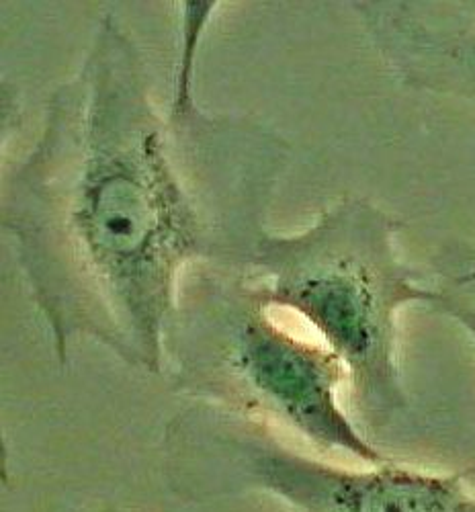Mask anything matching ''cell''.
<instances>
[{"mask_svg":"<svg viewBox=\"0 0 475 512\" xmlns=\"http://www.w3.org/2000/svg\"><path fill=\"white\" fill-rule=\"evenodd\" d=\"M287 158L279 134L205 113L193 89L160 115L132 33L103 15L3 181V230L56 361L66 367L72 345L93 340L162 373L187 267L248 269Z\"/></svg>","mask_w":475,"mask_h":512,"instance_id":"obj_1","label":"cell"},{"mask_svg":"<svg viewBox=\"0 0 475 512\" xmlns=\"http://www.w3.org/2000/svg\"><path fill=\"white\" fill-rule=\"evenodd\" d=\"M402 224L363 197H342L301 234L258 240L248 269L267 308L304 318L347 367L351 416L367 437L392 431L412 400L398 357V316L433 287L396 250Z\"/></svg>","mask_w":475,"mask_h":512,"instance_id":"obj_2","label":"cell"},{"mask_svg":"<svg viewBox=\"0 0 475 512\" xmlns=\"http://www.w3.org/2000/svg\"><path fill=\"white\" fill-rule=\"evenodd\" d=\"M269 310L246 271L207 265L183 277L164 334L170 390L289 431L324 455L390 461L340 406L347 367Z\"/></svg>","mask_w":475,"mask_h":512,"instance_id":"obj_3","label":"cell"},{"mask_svg":"<svg viewBox=\"0 0 475 512\" xmlns=\"http://www.w3.org/2000/svg\"><path fill=\"white\" fill-rule=\"evenodd\" d=\"M166 490L189 504L261 494L287 512H475L459 474H428L394 459L342 467L295 449L273 426L191 402L160 441Z\"/></svg>","mask_w":475,"mask_h":512,"instance_id":"obj_4","label":"cell"},{"mask_svg":"<svg viewBox=\"0 0 475 512\" xmlns=\"http://www.w3.org/2000/svg\"><path fill=\"white\" fill-rule=\"evenodd\" d=\"M353 11L404 87L475 99V23L418 3H353Z\"/></svg>","mask_w":475,"mask_h":512,"instance_id":"obj_5","label":"cell"},{"mask_svg":"<svg viewBox=\"0 0 475 512\" xmlns=\"http://www.w3.org/2000/svg\"><path fill=\"white\" fill-rule=\"evenodd\" d=\"M428 306L459 324L475 343V267L441 287H433V300ZM463 476L467 484H475V461L463 469Z\"/></svg>","mask_w":475,"mask_h":512,"instance_id":"obj_6","label":"cell"},{"mask_svg":"<svg viewBox=\"0 0 475 512\" xmlns=\"http://www.w3.org/2000/svg\"><path fill=\"white\" fill-rule=\"evenodd\" d=\"M95 512H125V510H121V508H117V506H103V508H99V510H95Z\"/></svg>","mask_w":475,"mask_h":512,"instance_id":"obj_7","label":"cell"}]
</instances>
